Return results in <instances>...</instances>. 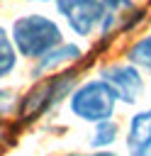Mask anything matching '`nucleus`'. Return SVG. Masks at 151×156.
<instances>
[{"label":"nucleus","instance_id":"nucleus-1","mask_svg":"<svg viewBox=\"0 0 151 156\" xmlns=\"http://www.w3.org/2000/svg\"><path fill=\"white\" fill-rule=\"evenodd\" d=\"M12 44L24 58H39L63 41L61 27L46 15H22L12 24Z\"/></svg>","mask_w":151,"mask_h":156},{"label":"nucleus","instance_id":"nucleus-2","mask_svg":"<svg viewBox=\"0 0 151 156\" xmlns=\"http://www.w3.org/2000/svg\"><path fill=\"white\" fill-rule=\"evenodd\" d=\"M114 105H117L114 93L100 78L85 80L71 93V112L80 117L83 122L97 124V122L110 119L114 112Z\"/></svg>","mask_w":151,"mask_h":156},{"label":"nucleus","instance_id":"nucleus-3","mask_svg":"<svg viewBox=\"0 0 151 156\" xmlns=\"http://www.w3.org/2000/svg\"><path fill=\"white\" fill-rule=\"evenodd\" d=\"M76 73L73 71H61L56 78H44L39 80L19 102V117L22 119H34L37 115L46 112L49 107L58 105L76 85Z\"/></svg>","mask_w":151,"mask_h":156},{"label":"nucleus","instance_id":"nucleus-4","mask_svg":"<svg viewBox=\"0 0 151 156\" xmlns=\"http://www.w3.org/2000/svg\"><path fill=\"white\" fill-rule=\"evenodd\" d=\"M97 78L124 105H134L144 93V76L141 68H136L134 63H110L100 71Z\"/></svg>","mask_w":151,"mask_h":156},{"label":"nucleus","instance_id":"nucleus-5","mask_svg":"<svg viewBox=\"0 0 151 156\" xmlns=\"http://www.w3.org/2000/svg\"><path fill=\"white\" fill-rule=\"evenodd\" d=\"M144 10L134 2V0H102V10H100V37L110 39L117 32H124L129 27H134L136 22H141Z\"/></svg>","mask_w":151,"mask_h":156},{"label":"nucleus","instance_id":"nucleus-6","mask_svg":"<svg viewBox=\"0 0 151 156\" xmlns=\"http://www.w3.org/2000/svg\"><path fill=\"white\" fill-rule=\"evenodd\" d=\"M56 10L78 37H90L100 24L102 0H56Z\"/></svg>","mask_w":151,"mask_h":156},{"label":"nucleus","instance_id":"nucleus-7","mask_svg":"<svg viewBox=\"0 0 151 156\" xmlns=\"http://www.w3.org/2000/svg\"><path fill=\"white\" fill-rule=\"evenodd\" d=\"M83 58V49L78 44H68V41H61L58 46H54L51 51H46L44 56L37 58V66H34V76H46V73H54V71H63L66 66L76 63Z\"/></svg>","mask_w":151,"mask_h":156},{"label":"nucleus","instance_id":"nucleus-8","mask_svg":"<svg viewBox=\"0 0 151 156\" xmlns=\"http://www.w3.org/2000/svg\"><path fill=\"white\" fill-rule=\"evenodd\" d=\"M127 151L129 156H151V107L136 112L129 119Z\"/></svg>","mask_w":151,"mask_h":156},{"label":"nucleus","instance_id":"nucleus-9","mask_svg":"<svg viewBox=\"0 0 151 156\" xmlns=\"http://www.w3.org/2000/svg\"><path fill=\"white\" fill-rule=\"evenodd\" d=\"M127 61L134 63L136 68H144L151 73V34H146L144 39L134 41L127 51Z\"/></svg>","mask_w":151,"mask_h":156},{"label":"nucleus","instance_id":"nucleus-10","mask_svg":"<svg viewBox=\"0 0 151 156\" xmlns=\"http://www.w3.org/2000/svg\"><path fill=\"white\" fill-rule=\"evenodd\" d=\"M15 63H17V49L10 39V34L5 32V27H0V78L10 76Z\"/></svg>","mask_w":151,"mask_h":156},{"label":"nucleus","instance_id":"nucleus-11","mask_svg":"<svg viewBox=\"0 0 151 156\" xmlns=\"http://www.w3.org/2000/svg\"><path fill=\"white\" fill-rule=\"evenodd\" d=\"M119 136V127L112 122V119H105V122H97L95 124V132L90 136V144L95 149H105V146H112Z\"/></svg>","mask_w":151,"mask_h":156},{"label":"nucleus","instance_id":"nucleus-12","mask_svg":"<svg viewBox=\"0 0 151 156\" xmlns=\"http://www.w3.org/2000/svg\"><path fill=\"white\" fill-rule=\"evenodd\" d=\"M71 156H117V154H112V151H105V149H100V151H93V154H71Z\"/></svg>","mask_w":151,"mask_h":156},{"label":"nucleus","instance_id":"nucleus-13","mask_svg":"<svg viewBox=\"0 0 151 156\" xmlns=\"http://www.w3.org/2000/svg\"><path fill=\"white\" fill-rule=\"evenodd\" d=\"M2 139H5V129H2V124H0V144H2Z\"/></svg>","mask_w":151,"mask_h":156},{"label":"nucleus","instance_id":"nucleus-14","mask_svg":"<svg viewBox=\"0 0 151 156\" xmlns=\"http://www.w3.org/2000/svg\"><path fill=\"white\" fill-rule=\"evenodd\" d=\"M24 2H46V0H24Z\"/></svg>","mask_w":151,"mask_h":156}]
</instances>
